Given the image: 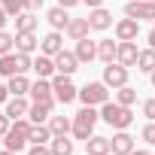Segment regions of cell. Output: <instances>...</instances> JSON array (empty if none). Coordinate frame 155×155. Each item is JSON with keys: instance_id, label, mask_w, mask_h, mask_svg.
Listing matches in <instances>:
<instances>
[{"instance_id": "cell-1", "label": "cell", "mask_w": 155, "mask_h": 155, "mask_svg": "<svg viewBox=\"0 0 155 155\" xmlns=\"http://www.w3.org/2000/svg\"><path fill=\"white\" fill-rule=\"evenodd\" d=\"M101 119L116 131H128L131 122H134V113H131V107H122L119 101H107L101 107Z\"/></svg>"}, {"instance_id": "cell-2", "label": "cell", "mask_w": 155, "mask_h": 155, "mask_svg": "<svg viewBox=\"0 0 155 155\" xmlns=\"http://www.w3.org/2000/svg\"><path fill=\"white\" fill-rule=\"evenodd\" d=\"M31 128H34V122H31L28 116H25V119H15L12 128L6 131V137H3V146L12 149V152H21V149L31 143V140H28V137H31Z\"/></svg>"}, {"instance_id": "cell-3", "label": "cell", "mask_w": 155, "mask_h": 155, "mask_svg": "<svg viewBox=\"0 0 155 155\" xmlns=\"http://www.w3.org/2000/svg\"><path fill=\"white\" fill-rule=\"evenodd\" d=\"M97 119H101V113L94 110V107H82L79 113L73 116V137L76 140H88L91 134H94V125H97Z\"/></svg>"}, {"instance_id": "cell-4", "label": "cell", "mask_w": 155, "mask_h": 155, "mask_svg": "<svg viewBox=\"0 0 155 155\" xmlns=\"http://www.w3.org/2000/svg\"><path fill=\"white\" fill-rule=\"evenodd\" d=\"M28 70H34V58L31 55H21V52L0 55V76H3V79L18 76V73H28Z\"/></svg>"}, {"instance_id": "cell-5", "label": "cell", "mask_w": 155, "mask_h": 155, "mask_svg": "<svg viewBox=\"0 0 155 155\" xmlns=\"http://www.w3.org/2000/svg\"><path fill=\"white\" fill-rule=\"evenodd\" d=\"M79 101H82V107H104V104L110 101V85H107L104 79L85 82V85L79 88Z\"/></svg>"}, {"instance_id": "cell-6", "label": "cell", "mask_w": 155, "mask_h": 155, "mask_svg": "<svg viewBox=\"0 0 155 155\" xmlns=\"http://www.w3.org/2000/svg\"><path fill=\"white\" fill-rule=\"evenodd\" d=\"M52 88H55V101L64 104V107L79 97V88H76L73 79H70V76H64V73H55V76H52Z\"/></svg>"}, {"instance_id": "cell-7", "label": "cell", "mask_w": 155, "mask_h": 155, "mask_svg": "<svg viewBox=\"0 0 155 155\" xmlns=\"http://www.w3.org/2000/svg\"><path fill=\"white\" fill-rule=\"evenodd\" d=\"M125 15L137 21H155V0H128Z\"/></svg>"}, {"instance_id": "cell-8", "label": "cell", "mask_w": 155, "mask_h": 155, "mask_svg": "<svg viewBox=\"0 0 155 155\" xmlns=\"http://www.w3.org/2000/svg\"><path fill=\"white\" fill-rule=\"evenodd\" d=\"M104 82L116 91V88H122V85H128V67L125 64H119V61H113V64H107L104 67Z\"/></svg>"}, {"instance_id": "cell-9", "label": "cell", "mask_w": 155, "mask_h": 155, "mask_svg": "<svg viewBox=\"0 0 155 155\" xmlns=\"http://www.w3.org/2000/svg\"><path fill=\"white\" fill-rule=\"evenodd\" d=\"M55 104H58V101H34V104H31V110H28V119H31L34 125H46V122L52 119Z\"/></svg>"}, {"instance_id": "cell-10", "label": "cell", "mask_w": 155, "mask_h": 155, "mask_svg": "<svg viewBox=\"0 0 155 155\" xmlns=\"http://www.w3.org/2000/svg\"><path fill=\"white\" fill-rule=\"evenodd\" d=\"M113 31H116V40H122V43H125V40H137V37H140V21L125 15V18H119V21L113 25Z\"/></svg>"}, {"instance_id": "cell-11", "label": "cell", "mask_w": 155, "mask_h": 155, "mask_svg": "<svg viewBox=\"0 0 155 155\" xmlns=\"http://www.w3.org/2000/svg\"><path fill=\"white\" fill-rule=\"evenodd\" d=\"M137 58H140L137 40H125V43L119 40V58H116V61H119V64H125V67L131 70V67H137Z\"/></svg>"}, {"instance_id": "cell-12", "label": "cell", "mask_w": 155, "mask_h": 155, "mask_svg": "<svg viewBox=\"0 0 155 155\" xmlns=\"http://www.w3.org/2000/svg\"><path fill=\"white\" fill-rule=\"evenodd\" d=\"M55 67H58V73H64V76H73L76 70H79V58H76V52H67V49H61V52L55 55Z\"/></svg>"}, {"instance_id": "cell-13", "label": "cell", "mask_w": 155, "mask_h": 155, "mask_svg": "<svg viewBox=\"0 0 155 155\" xmlns=\"http://www.w3.org/2000/svg\"><path fill=\"white\" fill-rule=\"evenodd\" d=\"M31 101H55V88H52V79H37L31 82Z\"/></svg>"}, {"instance_id": "cell-14", "label": "cell", "mask_w": 155, "mask_h": 155, "mask_svg": "<svg viewBox=\"0 0 155 155\" xmlns=\"http://www.w3.org/2000/svg\"><path fill=\"white\" fill-rule=\"evenodd\" d=\"M88 25H91V31H110L113 28V12L107 6H97V9L88 12Z\"/></svg>"}, {"instance_id": "cell-15", "label": "cell", "mask_w": 155, "mask_h": 155, "mask_svg": "<svg viewBox=\"0 0 155 155\" xmlns=\"http://www.w3.org/2000/svg\"><path fill=\"white\" fill-rule=\"evenodd\" d=\"M61 49H64V37H61V31H49V34L40 40V52L49 55V58H55Z\"/></svg>"}, {"instance_id": "cell-16", "label": "cell", "mask_w": 155, "mask_h": 155, "mask_svg": "<svg viewBox=\"0 0 155 155\" xmlns=\"http://www.w3.org/2000/svg\"><path fill=\"white\" fill-rule=\"evenodd\" d=\"M110 143H113V155H131L137 146H134V137L128 134V131H116L113 137H110Z\"/></svg>"}, {"instance_id": "cell-17", "label": "cell", "mask_w": 155, "mask_h": 155, "mask_svg": "<svg viewBox=\"0 0 155 155\" xmlns=\"http://www.w3.org/2000/svg\"><path fill=\"white\" fill-rule=\"evenodd\" d=\"M76 58H79V64H91L94 58H97V43L94 40H88V37H82V40H76Z\"/></svg>"}, {"instance_id": "cell-18", "label": "cell", "mask_w": 155, "mask_h": 155, "mask_svg": "<svg viewBox=\"0 0 155 155\" xmlns=\"http://www.w3.org/2000/svg\"><path fill=\"white\" fill-rule=\"evenodd\" d=\"M28 110H31V104H28V97H18V94H9V101H6V116L15 122V119H25L28 116Z\"/></svg>"}, {"instance_id": "cell-19", "label": "cell", "mask_w": 155, "mask_h": 155, "mask_svg": "<svg viewBox=\"0 0 155 155\" xmlns=\"http://www.w3.org/2000/svg\"><path fill=\"white\" fill-rule=\"evenodd\" d=\"M85 152H88V155H110V152H113V143H110V137L91 134V137L85 140Z\"/></svg>"}, {"instance_id": "cell-20", "label": "cell", "mask_w": 155, "mask_h": 155, "mask_svg": "<svg viewBox=\"0 0 155 155\" xmlns=\"http://www.w3.org/2000/svg\"><path fill=\"white\" fill-rule=\"evenodd\" d=\"M34 73L37 76H43V79H52V76L58 73V67H55V58H49V55H37L34 58Z\"/></svg>"}, {"instance_id": "cell-21", "label": "cell", "mask_w": 155, "mask_h": 155, "mask_svg": "<svg viewBox=\"0 0 155 155\" xmlns=\"http://www.w3.org/2000/svg\"><path fill=\"white\" fill-rule=\"evenodd\" d=\"M46 21L52 25V31H67L70 15H67V9H64V6H52V9L46 12Z\"/></svg>"}, {"instance_id": "cell-22", "label": "cell", "mask_w": 155, "mask_h": 155, "mask_svg": "<svg viewBox=\"0 0 155 155\" xmlns=\"http://www.w3.org/2000/svg\"><path fill=\"white\" fill-rule=\"evenodd\" d=\"M37 25H40V18H37V12H18L15 15V34H34L37 31Z\"/></svg>"}, {"instance_id": "cell-23", "label": "cell", "mask_w": 155, "mask_h": 155, "mask_svg": "<svg viewBox=\"0 0 155 155\" xmlns=\"http://www.w3.org/2000/svg\"><path fill=\"white\" fill-rule=\"evenodd\" d=\"M37 49H40L37 34H15V52H21V55H34Z\"/></svg>"}, {"instance_id": "cell-24", "label": "cell", "mask_w": 155, "mask_h": 155, "mask_svg": "<svg viewBox=\"0 0 155 155\" xmlns=\"http://www.w3.org/2000/svg\"><path fill=\"white\" fill-rule=\"evenodd\" d=\"M97 58L104 61V64H113L116 58H119V40L113 43V40H97Z\"/></svg>"}, {"instance_id": "cell-25", "label": "cell", "mask_w": 155, "mask_h": 155, "mask_svg": "<svg viewBox=\"0 0 155 155\" xmlns=\"http://www.w3.org/2000/svg\"><path fill=\"white\" fill-rule=\"evenodd\" d=\"M88 31H91V25H88V18H70V25H67V37L76 43V40H82V37H88Z\"/></svg>"}, {"instance_id": "cell-26", "label": "cell", "mask_w": 155, "mask_h": 155, "mask_svg": "<svg viewBox=\"0 0 155 155\" xmlns=\"http://www.w3.org/2000/svg\"><path fill=\"white\" fill-rule=\"evenodd\" d=\"M6 85H9V94H18V97L31 94V79H28V73H18V76H9V79H6Z\"/></svg>"}, {"instance_id": "cell-27", "label": "cell", "mask_w": 155, "mask_h": 155, "mask_svg": "<svg viewBox=\"0 0 155 155\" xmlns=\"http://www.w3.org/2000/svg\"><path fill=\"white\" fill-rule=\"evenodd\" d=\"M46 125L52 128V134H55V137H61V134H70V131H73V119H67V116H52Z\"/></svg>"}, {"instance_id": "cell-28", "label": "cell", "mask_w": 155, "mask_h": 155, "mask_svg": "<svg viewBox=\"0 0 155 155\" xmlns=\"http://www.w3.org/2000/svg\"><path fill=\"white\" fill-rule=\"evenodd\" d=\"M49 149H52V155H73V140H70L67 134H61V137H52Z\"/></svg>"}, {"instance_id": "cell-29", "label": "cell", "mask_w": 155, "mask_h": 155, "mask_svg": "<svg viewBox=\"0 0 155 155\" xmlns=\"http://www.w3.org/2000/svg\"><path fill=\"white\" fill-rule=\"evenodd\" d=\"M137 70L140 73H152L155 70V49H140V58H137Z\"/></svg>"}, {"instance_id": "cell-30", "label": "cell", "mask_w": 155, "mask_h": 155, "mask_svg": "<svg viewBox=\"0 0 155 155\" xmlns=\"http://www.w3.org/2000/svg\"><path fill=\"white\" fill-rule=\"evenodd\" d=\"M52 137H55V134H52V128H49V125H34L28 140H31V143H46V146H49V143H52Z\"/></svg>"}, {"instance_id": "cell-31", "label": "cell", "mask_w": 155, "mask_h": 155, "mask_svg": "<svg viewBox=\"0 0 155 155\" xmlns=\"http://www.w3.org/2000/svg\"><path fill=\"white\" fill-rule=\"evenodd\" d=\"M116 101H119L122 107H134V104H137V88H131V85L116 88Z\"/></svg>"}, {"instance_id": "cell-32", "label": "cell", "mask_w": 155, "mask_h": 155, "mask_svg": "<svg viewBox=\"0 0 155 155\" xmlns=\"http://www.w3.org/2000/svg\"><path fill=\"white\" fill-rule=\"evenodd\" d=\"M9 52H15V34L0 31V55H9Z\"/></svg>"}, {"instance_id": "cell-33", "label": "cell", "mask_w": 155, "mask_h": 155, "mask_svg": "<svg viewBox=\"0 0 155 155\" xmlns=\"http://www.w3.org/2000/svg\"><path fill=\"white\" fill-rule=\"evenodd\" d=\"M0 6H3V9L9 12V18H15L18 12H25V6H21V0H0Z\"/></svg>"}, {"instance_id": "cell-34", "label": "cell", "mask_w": 155, "mask_h": 155, "mask_svg": "<svg viewBox=\"0 0 155 155\" xmlns=\"http://www.w3.org/2000/svg\"><path fill=\"white\" fill-rule=\"evenodd\" d=\"M140 137H143L149 146H155V122H146V125H143V131H140Z\"/></svg>"}, {"instance_id": "cell-35", "label": "cell", "mask_w": 155, "mask_h": 155, "mask_svg": "<svg viewBox=\"0 0 155 155\" xmlns=\"http://www.w3.org/2000/svg\"><path fill=\"white\" fill-rule=\"evenodd\" d=\"M143 116H146L149 122H155V97H149V101H143Z\"/></svg>"}, {"instance_id": "cell-36", "label": "cell", "mask_w": 155, "mask_h": 155, "mask_svg": "<svg viewBox=\"0 0 155 155\" xmlns=\"http://www.w3.org/2000/svg\"><path fill=\"white\" fill-rule=\"evenodd\" d=\"M28 155H52V149H49L46 143H31V149H28Z\"/></svg>"}, {"instance_id": "cell-37", "label": "cell", "mask_w": 155, "mask_h": 155, "mask_svg": "<svg viewBox=\"0 0 155 155\" xmlns=\"http://www.w3.org/2000/svg\"><path fill=\"white\" fill-rule=\"evenodd\" d=\"M9 128H12V119H9L6 113H0V140L6 137V131H9Z\"/></svg>"}, {"instance_id": "cell-38", "label": "cell", "mask_w": 155, "mask_h": 155, "mask_svg": "<svg viewBox=\"0 0 155 155\" xmlns=\"http://www.w3.org/2000/svg\"><path fill=\"white\" fill-rule=\"evenodd\" d=\"M21 6H25L28 12H40V9H43V0H21Z\"/></svg>"}, {"instance_id": "cell-39", "label": "cell", "mask_w": 155, "mask_h": 155, "mask_svg": "<svg viewBox=\"0 0 155 155\" xmlns=\"http://www.w3.org/2000/svg\"><path fill=\"white\" fill-rule=\"evenodd\" d=\"M6 101H9V85L0 82V104H6Z\"/></svg>"}, {"instance_id": "cell-40", "label": "cell", "mask_w": 155, "mask_h": 155, "mask_svg": "<svg viewBox=\"0 0 155 155\" xmlns=\"http://www.w3.org/2000/svg\"><path fill=\"white\" fill-rule=\"evenodd\" d=\"M76 3H82V0H58V6H64V9H73Z\"/></svg>"}, {"instance_id": "cell-41", "label": "cell", "mask_w": 155, "mask_h": 155, "mask_svg": "<svg viewBox=\"0 0 155 155\" xmlns=\"http://www.w3.org/2000/svg\"><path fill=\"white\" fill-rule=\"evenodd\" d=\"M6 21H9V12H6L3 6H0V31H3V28H6Z\"/></svg>"}, {"instance_id": "cell-42", "label": "cell", "mask_w": 155, "mask_h": 155, "mask_svg": "<svg viewBox=\"0 0 155 155\" xmlns=\"http://www.w3.org/2000/svg\"><path fill=\"white\" fill-rule=\"evenodd\" d=\"M82 3H85L88 9H97V6H104V0H82Z\"/></svg>"}, {"instance_id": "cell-43", "label": "cell", "mask_w": 155, "mask_h": 155, "mask_svg": "<svg viewBox=\"0 0 155 155\" xmlns=\"http://www.w3.org/2000/svg\"><path fill=\"white\" fill-rule=\"evenodd\" d=\"M146 40H149V46L155 49V21H152V28H149V37H146Z\"/></svg>"}, {"instance_id": "cell-44", "label": "cell", "mask_w": 155, "mask_h": 155, "mask_svg": "<svg viewBox=\"0 0 155 155\" xmlns=\"http://www.w3.org/2000/svg\"><path fill=\"white\" fill-rule=\"evenodd\" d=\"M131 155H152V152H146V149H134Z\"/></svg>"}, {"instance_id": "cell-45", "label": "cell", "mask_w": 155, "mask_h": 155, "mask_svg": "<svg viewBox=\"0 0 155 155\" xmlns=\"http://www.w3.org/2000/svg\"><path fill=\"white\" fill-rule=\"evenodd\" d=\"M0 155H18V152H12V149H3V152H0Z\"/></svg>"}, {"instance_id": "cell-46", "label": "cell", "mask_w": 155, "mask_h": 155, "mask_svg": "<svg viewBox=\"0 0 155 155\" xmlns=\"http://www.w3.org/2000/svg\"><path fill=\"white\" fill-rule=\"evenodd\" d=\"M149 79H152V85H155V70H152V73H149Z\"/></svg>"}, {"instance_id": "cell-47", "label": "cell", "mask_w": 155, "mask_h": 155, "mask_svg": "<svg viewBox=\"0 0 155 155\" xmlns=\"http://www.w3.org/2000/svg\"><path fill=\"white\" fill-rule=\"evenodd\" d=\"M110 155H113V152H110Z\"/></svg>"}, {"instance_id": "cell-48", "label": "cell", "mask_w": 155, "mask_h": 155, "mask_svg": "<svg viewBox=\"0 0 155 155\" xmlns=\"http://www.w3.org/2000/svg\"><path fill=\"white\" fill-rule=\"evenodd\" d=\"M85 155H88V152H85Z\"/></svg>"}]
</instances>
